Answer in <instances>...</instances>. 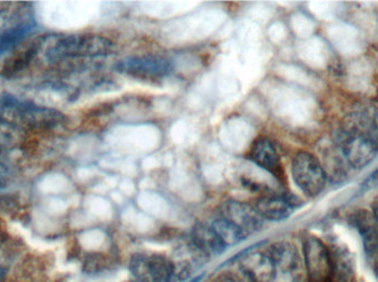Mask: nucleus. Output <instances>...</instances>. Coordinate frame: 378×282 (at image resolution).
Segmentation results:
<instances>
[{"label":"nucleus","mask_w":378,"mask_h":282,"mask_svg":"<svg viewBox=\"0 0 378 282\" xmlns=\"http://www.w3.org/2000/svg\"><path fill=\"white\" fill-rule=\"evenodd\" d=\"M373 215H374V217H375L376 221H377V224H378V207H376L375 209H374Z\"/></svg>","instance_id":"a878e982"},{"label":"nucleus","mask_w":378,"mask_h":282,"mask_svg":"<svg viewBox=\"0 0 378 282\" xmlns=\"http://www.w3.org/2000/svg\"><path fill=\"white\" fill-rule=\"evenodd\" d=\"M292 177L300 190L310 197L321 194L327 184V173L321 162L307 151H301L293 158Z\"/></svg>","instance_id":"20e7f679"},{"label":"nucleus","mask_w":378,"mask_h":282,"mask_svg":"<svg viewBox=\"0 0 378 282\" xmlns=\"http://www.w3.org/2000/svg\"><path fill=\"white\" fill-rule=\"evenodd\" d=\"M24 22H19V24H17L15 16L11 15V14H8V11L0 13V37L4 36L6 32L9 31V30L14 29V28L17 27V26L21 25Z\"/></svg>","instance_id":"aec40b11"},{"label":"nucleus","mask_w":378,"mask_h":282,"mask_svg":"<svg viewBox=\"0 0 378 282\" xmlns=\"http://www.w3.org/2000/svg\"><path fill=\"white\" fill-rule=\"evenodd\" d=\"M18 199L14 197H0V209L8 212H14L18 209Z\"/></svg>","instance_id":"4be33fe9"},{"label":"nucleus","mask_w":378,"mask_h":282,"mask_svg":"<svg viewBox=\"0 0 378 282\" xmlns=\"http://www.w3.org/2000/svg\"><path fill=\"white\" fill-rule=\"evenodd\" d=\"M366 113L369 117V135L378 148V108H366Z\"/></svg>","instance_id":"6ab92c4d"},{"label":"nucleus","mask_w":378,"mask_h":282,"mask_svg":"<svg viewBox=\"0 0 378 282\" xmlns=\"http://www.w3.org/2000/svg\"><path fill=\"white\" fill-rule=\"evenodd\" d=\"M377 100H378V88H377Z\"/></svg>","instance_id":"c85d7f7f"},{"label":"nucleus","mask_w":378,"mask_h":282,"mask_svg":"<svg viewBox=\"0 0 378 282\" xmlns=\"http://www.w3.org/2000/svg\"><path fill=\"white\" fill-rule=\"evenodd\" d=\"M116 70L120 73L138 78H163L173 70L172 63L168 58L158 56H132L123 58L116 63Z\"/></svg>","instance_id":"0eeeda50"},{"label":"nucleus","mask_w":378,"mask_h":282,"mask_svg":"<svg viewBox=\"0 0 378 282\" xmlns=\"http://www.w3.org/2000/svg\"><path fill=\"white\" fill-rule=\"evenodd\" d=\"M378 187V168L374 170L371 174L365 179L361 184L362 192H367L369 190H374Z\"/></svg>","instance_id":"412c9836"},{"label":"nucleus","mask_w":378,"mask_h":282,"mask_svg":"<svg viewBox=\"0 0 378 282\" xmlns=\"http://www.w3.org/2000/svg\"><path fill=\"white\" fill-rule=\"evenodd\" d=\"M268 255L275 265V280L279 282H303L302 261L293 244L289 241L272 244Z\"/></svg>","instance_id":"423d86ee"},{"label":"nucleus","mask_w":378,"mask_h":282,"mask_svg":"<svg viewBox=\"0 0 378 282\" xmlns=\"http://www.w3.org/2000/svg\"><path fill=\"white\" fill-rule=\"evenodd\" d=\"M303 256L310 282H329L331 266L327 246L317 237H305Z\"/></svg>","instance_id":"6e6552de"},{"label":"nucleus","mask_w":378,"mask_h":282,"mask_svg":"<svg viewBox=\"0 0 378 282\" xmlns=\"http://www.w3.org/2000/svg\"><path fill=\"white\" fill-rule=\"evenodd\" d=\"M6 158V149L0 146V162L4 163V159Z\"/></svg>","instance_id":"393cba45"},{"label":"nucleus","mask_w":378,"mask_h":282,"mask_svg":"<svg viewBox=\"0 0 378 282\" xmlns=\"http://www.w3.org/2000/svg\"><path fill=\"white\" fill-rule=\"evenodd\" d=\"M214 282H243L239 279L236 276L230 275V273H224L221 275L220 277L217 278L216 280H214Z\"/></svg>","instance_id":"b1692460"},{"label":"nucleus","mask_w":378,"mask_h":282,"mask_svg":"<svg viewBox=\"0 0 378 282\" xmlns=\"http://www.w3.org/2000/svg\"><path fill=\"white\" fill-rule=\"evenodd\" d=\"M42 44L44 41L35 40L27 46H22L19 49L16 48L13 52H10V56L6 58L0 70L1 75L5 78H14L17 74L21 73L22 70H25L35 60Z\"/></svg>","instance_id":"ddd939ff"},{"label":"nucleus","mask_w":378,"mask_h":282,"mask_svg":"<svg viewBox=\"0 0 378 282\" xmlns=\"http://www.w3.org/2000/svg\"><path fill=\"white\" fill-rule=\"evenodd\" d=\"M4 276H5V270L0 269V281L3 280Z\"/></svg>","instance_id":"bb28decb"},{"label":"nucleus","mask_w":378,"mask_h":282,"mask_svg":"<svg viewBox=\"0 0 378 282\" xmlns=\"http://www.w3.org/2000/svg\"><path fill=\"white\" fill-rule=\"evenodd\" d=\"M221 216L231 221L245 233L251 234L262 229L265 219L255 207L235 199L226 201L221 205Z\"/></svg>","instance_id":"1a4fd4ad"},{"label":"nucleus","mask_w":378,"mask_h":282,"mask_svg":"<svg viewBox=\"0 0 378 282\" xmlns=\"http://www.w3.org/2000/svg\"><path fill=\"white\" fill-rule=\"evenodd\" d=\"M255 207L263 219L275 221L289 219L293 211L292 205L287 202V197H260L257 199Z\"/></svg>","instance_id":"dca6fc26"},{"label":"nucleus","mask_w":378,"mask_h":282,"mask_svg":"<svg viewBox=\"0 0 378 282\" xmlns=\"http://www.w3.org/2000/svg\"><path fill=\"white\" fill-rule=\"evenodd\" d=\"M128 282H138V281H136V280H132V281H128Z\"/></svg>","instance_id":"cd10ccee"},{"label":"nucleus","mask_w":378,"mask_h":282,"mask_svg":"<svg viewBox=\"0 0 378 282\" xmlns=\"http://www.w3.org/2000/svg\"><path fill=\"white\" fill-rule=\"evenodd\" d=\"M25 139L24 129L0 120V146L5 149L8 147L11 148V147L17 146V145L21 146Z\"/></svg>","instance_id":"a211bd4d"},{"label":"nucleus","mask_w":378,"mask_h":282,"mask_svg":"<svg viewBox=\"0 0 378 282\" xmlns=\"http://www.w3.org/2000/svg\"><path fill=\"white\" fill-rule=\"evenodd\" d=\"M0 120L34 132L51 130L66 122V117L59 110L22 102L8 93L0 95Z\"/></svg>","instance_id":"f03ea898"},{"label":"nucleus","mask_w":378,"mask_h":282,"mask_svg":"<svg viewBox=\"0 0 378 282\" xmlns=\"http://www.w3.org/2000/svg\"><path fill=\"white\" fill-rule=\"evenodd\" d=\"M8 175H9V172H8L7 167L4 163L0 162V190L7 185Z\"/></svg>","instance_id":"5701e85b"},{"label":"nucleus","mask_w":378,"mask_h":282,"mask_svg":"<svg viewBox=\"0 0 378 282\" xmlns=\"http://www.w3.org/2000/svg\"><path fill=\"white\" fill-rule=\"evenodd\" d=\"M354 226L361 234L366 259L372 271L378 280V224L373 214L367 211H359L354 215Z\"/></svg>","instance_id":"9d476101"},{"label":"nucleus","mask_w":378,"mask_h":282,"mask_svg":"<svg viewBox=\"0 0 378 282\" xmlns=\"http://www.w3.org/2000/svg\"><path fill=\"white\" fill-rule=\"evenodd\" d=\"M131 273L138 282H173L174 270L170 258L163 255H134L130 263Z\"/></svg>","instance_id":"39448f33"},{"label":"nucleus","mask_w":378,"mask_h":282,"mask_svg":"<svg viewBox=\"0 0 378 282\" xmlns=\"http://www.w3.org/2000/svg\"><path fill=\"white\" fill-rule=\"evenodd\" d=\"M192 243L208 257L221 255L227 249V246L221 241L214 229L210 225L202 223L193 227Z\"/></svg>","instance_id":"2eb2a0df"},{"label":"nucleus","mask_w":378,"mask_h":282,"mask_svg":"<svg viewBox=\"0 0 378 282\" xmlns=\"http://www.w3.org/2000/svg\"><path fill=\"white\" fill-rule=\"evenodd\" d=\"M250 159L257 166L271 173H277L281 169L280 156L272 141L260 138L251 147Z\"/></svg>","instance_id":"4468645a"},{"label":"nucleus","mask_w":378,"mask_h":282,"mask_svg":"<svg viewBox=\"0 0 378 282\" xmlns=\"http://www.w3.org/2000/svg\"><path fill=\"white\" fill-rule=\"evenodd\" d=\"M330 254L329 282H349L353 277L354 261L351 251L343 245L327 246Z\"/></svg>","instance_id":"f8f14e48"},{"label":"nucleus","mask_w":378,"mask_h":282,"mask_svg":"<svg viewBox=\"0 0 378 282\" xmlns=\"http://www.w3.org/2000/svg\"><path fill=\"white\" fill-rule=\"evenodd\" d=\"M210 226L218 234V236L226 246L237 245L248 237V234L245 233L242 229L233 225L231 221L221 215L213 219Z\"/></svg>","instance_id":"f3484780"},{"label":"nucleus","mask_w":378,"mask_h":282,"mask_svg":"<svg viewBox=\"0 0 378 282\" xmlns=\"http://www.w3.org/2000/svg\"><path fill=\"white\" fill-rule=\"evenodd\" d=\"M114 44L101 36L94 34H68L52 38L48 42L46 58L50 62H60L68 58H96L108 56Z\"/></svg>","instance_id":"7ed1b4c3"},{"label":"nucleus","mask_w":378,"mask_h":282,"mask_svg":"<svg viewBox=\"0 0 378 282\" xmlns=\"http://www.w3.org/2000/svg\"><path fill=\"white\" fill-rule=\"evenodd\" d=\"M339 142L344 158L354 169H363L378 155V148L369 132L365 110L344 118L339 127Z\"/></svg>","instance_id":"f257e3e1"},{"label":"nucleus","mask_w":378,"mask_h":282,"mask_svg":"<svg viewBox=\"0 0 378 282\" xmlns=\"http://www.w3.org/2000/svg\"><path fill=\"white\" fill-rule=\"evenodd\" d=\"M240 270L250 282H275V268L268 254H245L241 257Z\"/></svg>","instance_id":"9b49d317"}]
</instances>
